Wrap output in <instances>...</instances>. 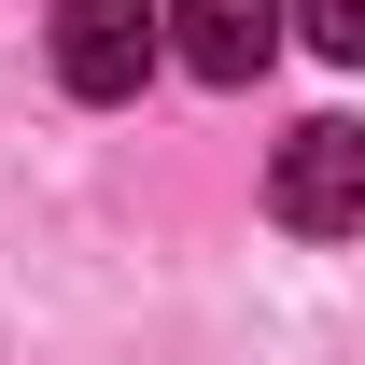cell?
I'll use <instances>...</instances> for the list:
<instances>
[{"instance_id":"obj_1","label":"cell","mask_w":365,"mask_h":365,"mask_svg":"<svg viewBox=\"0 0 365 365\" xmlns=\"http://www.w3.org/2000/svg\"><path fill=\"white\" fill-rule=\"evenodd\" d=\"M267 211H281L295 239H351V225H365V127H351V113H309V127L281 140Z\"/></svg>"},{"instance_id":"obj_2","label":"cell","mask_w":365,"mask_h":365,"mask_svg":"<svg viewBox=\"0 0 365 365\" xmlns=\"http://www.w3.org/2000/svg\"><path fill=\"white\" fill-rule=\"evenodd\" d=\"M155 71V0H56V85L71 98H140Z\"/></svg>"},{"instance_id":"obj_3","label":"cell","mask_w":365,"mask_h":365,"mask_svg":"<svg viewBox=\"0 0 365 365\" xmlns=\"http://www.w3.org/2000/svg\"><path fill=\"white\" fill-rule=\"evenodd\" d=\"M155 43H169L197 85H253L281 56V0H155Z\"/></svg>"},{"instance_id":"obj_4","label":"cell","mask_w":365,"mask_h":365,"mask_svg":"<svg viewBox=\"0 0 365 365\" xmlns=\"http://www.w3.org/2000/svg\"><path fill=\"white\" fill-rule=\"evenodd\" d=\"M295 29H309L323 56H365V0H295Z\"/></svg>"}]
</instances>
